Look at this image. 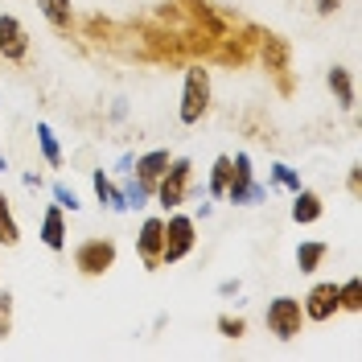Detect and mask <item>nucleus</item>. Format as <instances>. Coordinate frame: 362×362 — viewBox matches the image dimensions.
Returning a JSON list of instances; mask_svg holds the SVG:
<instances>
[{
	"instance_id": "6e6552de",
	"label": "nucleus",
	"mask_w": 362,
	"mask_h": 362,
	"mask_svg": "<svg viewBox=\"0 0 362 362\" xmlns=\"http://www.w3.org/2000/svg\"><path fill=\"white\" fill-rule=\"evenodd\" d=\"M29 54V29L13 13H0V58L4 62H21Z\"/></svg>"
},
{
	"instance_id": "a211bd4d",
	"label": "nucleus",
	"mask_w": 362,
	"mask_h": 362,
	"mask_svg": "<svg viewBox=\"0 0 362 362\" xmlns=\"http://www.w3.org/2000/svg\"><path fill=\"white\" fill-rule=\"evenodd\" d=\"M338 305L346 313H362V280L358 276L346 280V284H338Z\"/></svg>"
},
{
	"instance_id": "c85d7f7f",
	"label": "nucleus",
	"mask_w": 362,
	"mask_h": 362,
	"mask_svg": "<svg viewBox=\"0 0 362 362\" xmlns=\"http://www.w3.org/2000/svg\"><path fill=\"white\" fill-rule=\"evenodd\" d=\"M4 169H8V160H4V153H0V173H4Z\"/></svg>"
},
{
	"instance_id": "7ed1b4c3",
	"label": "nucleus",
	"mask_w": 362,
	"mask_h": 362,
	"mask_svg": "<svg viewBox=\"0 0 362 362\" xmlns=\"http://www.w3.org/2000/svg\"><path fill=\"white\" fill-rule=\"evenodd\" d=\"M210 112V70L189 66L185 70V87H181V124H198Z\"/></svg>"
},
{
	"instance_id": "f8f14e48",
	"label": "nucleus",
	"mask_w": 362,
	"mask_h": 362,
	"mask_svg": "<svg viewBox=\"0 0 362 362\" xmlns=\"http://www.w3.org/2000/svg\"><path fill=\"white\" fill-rule=\"evenodd\" d=\"M325 83H329V90H334V99H338V107H354V78H350V70L346 66H334L329 74H325Z\"/></svg>"
},
{
	"instance_id": "f03ea898",
	"label": "nucleus",
	"mask_w": 362,
	"mask_h": 362,
	"mask_svg": "<svg viewBox=\"0 0 362 362\" xmlns=\"http://www.w3.org/2000/svg\"><path fill=\"white\" fill-rule=\"evenodd\" d=\"M235 206H259L268 198V185H259L255 173H251V157L247 153H239V157L230 160V181H226V194Z\"/></svg>"
},
{
	"instance_id": "393cba45",
	"label": "nucleus",
	"mask_w": 362,
	"mask_h": 362,
	"mask_svg": "<svg viewBox=\"0 0 362 362\" xmlns=\"http://www.w3.org/2000/svg\"><path fill=\"white\" fill-rule=\"evenodd\" d=\"M54 198H58V206H62V210H70V214H74V210H78V194H74V189H70V185H62V181H58V185H54Z\"/></svg>"
},
{
	"instance_id": "0eeeda50",
	"label": "nucleus",
	"mask_w": 362,
	"mask_h": 362,
	"mask_svg": "<svg viewBox=\"0 0 362 362\" xmlns=\"http://www.w3.org/2000/svg\"><path fill=\"white\" fill-rule=\"evenodd\" d=\"M300 309H305V321H329L334 313H341L338 305V284L334 280H321L309 288V296L300 300Z\"/></svg>"
},
{
	"instance_id": "9b49d317",
	"label": "nucleus",
	"mask_w": 362,
	"mask_h": 362,
	"mask_svg": "<svg viewBox=\"0 0 362 362\" xmlns=\"http://www.w3.org/2000/svg\"><path fill=\"white\" fill-rule=\"evenodd\" d=\"M169 148H153V153H144V157H136V177L148 181V185H157V177L169 169Z\"/></svg>"
},
{
	"instance_id": "412c9836",
	"label": "nucleus",
	"mask_w": 362,
	"mask_h": 362,
	"mask_svg": "<svg viewBox=\"0 0 362 362\" xmlns=\"http://www.w3.org/2000/svg\"><path fill=\"white\" fill-rule=\"evenodd\" d=\"M264 62H268V70H284L288 66V49H284L280 37H272V33H268V42H264Z\"/></svg>"
},
{
	"instance_id": "ddd939ff",
	"label": "nucleus",
	"mask_w": 362,
	"mask_h": 362,
	"mask_svg": "<svg viewBox=\"0 0 362 362\" xmlns=\"http://www.w3.org/2000/svg\"><path fill=\"white\" fill-rule=\"evenodd\" d=\"M321 198H317L313 189H296L293 194V223H317L321 218Z\"/></svg>"
},
{
	"instance_id": "9d476101",
	"label": "nucleus",
	"mask_w": 362,
	"mask_h": 362,
	"mask_svg": "<svg viewBox=\"0 0 362 362\" xmlns=\"http://www.w3.org/2000/svg\"><path fill=\"white\" fill-rule=\"evenodd\" d=\"M42 243L49 251H62V247H66V214H62V206H58V202L42 214Z\"/></svg>"
},
{
	"instance_id": "4468645a",
	"label": "nucleus",
	"mask_w": 362,
	"mask_h": 362,
	"mask_svg": "<svg viewBox=\"0 0 362 362\" xmlns=\"http://www.w3.org/2000/svg\"><path fill=\"white\" fill-rule=\"evenodd\" d=\"M37 8H42L45 21L54 25V29H62V33L74 25V4L70 0H37Z\"/></svg>"
},
{
	"instance_id": "cd10ccee",
	"label": "nucleus",
	"mask_w": 362,
	"mask_h": 362,
	"mask_svg": "<svg viewBox=\"0 0 362 362\" xmlns=\"http://www.w3.org/2000/svg\"><path fill=\"white\" fill-rule=\"evenodd\" d=\"M358 185H362V169L354 165V169H350V194H358Z\"/></svg>"
},
{
	"instance_id": "b1692460",
	"label": "nucleus",
	"mask_w": 362,
	"mask_h": 362,
	"mask_svg": "<svg viewBox=\"0 0 362 362\" xmlns=\"http://www.w3.org/2000/svg\"><path fill=\"white\" fill-rule=\"evenodd\" d=\"M218 329H223V338H243L247 334V321L243 317H218Z\"/></svg>"
},
{
	"instance_id": "1a4fd4ad",
	"label": "nucleus",
	"mask_w": 362,
	"mask_h": 362,
	"mask_svg": "<svg viewBox=\"0 0 362 362\" xmlns=\"http://www.w3.org/2000/svg\"><path fill=\"white\" fill-rule=\"evenodd\" d=\"M160 243H165V218H144L136 235V251L144 259V268H160Z\"/></svg>"
},
{
	"instance_id": "2eb2a0df",
	"label": "nucleus",
	"mask_w": 362,
	"mask_h": 362,
	"mask_svg": "<svg viewBox=\"0 0 362 362\" xmlns=\"http://www.w3.org/2000/svg\"><path fill=\"white\" fill-rule=\"evenodd\" d=\"M325 255H329V243H321V239H313V243H300V247H296V268L309 276V272L321 268V259H325Z\"/></svg>"
},
{
	"instance_id": "f257e3e1",
	"label": "nucleus",
	"mask_w": 362,
	"mask_h": 362,
	"mask_svg": "<svg viewBox=\"0 0 362 362\" xmlns=\"http://www.w3.org/2000/svg\"><path fill=\"white\" fill-rule=\"evenodd\" d=\"M264 325L276 341H293L300 329H305V309L296 296H276L268 300V313H264Z\"/></svg>"
},
{
	"instance_id": "bb28decb",
	"label": "nucleus",
	"mask_w": 362,
	"mask_h": 362,
	"mask_svg": "<svg viewBox=\"0 0 362 362\" xmlns=\"http://www.w3.org/2000/svg\"><path fill=\"white\" fill-rule=\"evenodd\" d=\"M341 4H346V0H313V8L321 13V17H334V13H338Z\"/></svg>"
},
{
	"instance_id": "20e7f679",
	"label": "nucleus",
	"mask_w": 362,
	"mask_h": 362,
	"mask_svg": "<svg viewBox=\"0 0 362 362\" xmlns=\"http://www.w3.org/2000/svg\"><path fill=\"white\" fill-rule=\"evenodd\" d=\"M198 226L189 214H173V218H165V243H160V264H177L185 259L194 243H198V235H194Z\"/></svg>"
},
{
	"instance_id": "39448f33",
	"label": "nucleus",
	"mask_w": 362,
	"mask_h": 362,
	"mask_svg": "<svg viewBox=\"0 0 362 362\" xmlns=\"http://www.w3.org/2000/svg\"><path fill=\"white\" fill-rule=\"evenodd\" d=\"M189 173H194V165L185 157H173L169 160V169L157 177V185H153V194H157V202L165 206V210H177L181 202H185V189H189Z\"/></svg>"
},
{
	"instance_id": "6ab92c4d",
	"label": "nucleus",
	"mask_w": 362,
	"mask_h": 362,
	"mask_svg": "<svg viewBox=\"0 0 362 362\" xmlns=\"http://www.w3.org/2000/svg\"><path fill=\"white\" fill-rule=\"evenodd\" d=\"M37 144H42L45 165L58 169V165H62V148H58V140H54V132H49V124H37Z\"/></svg>"
},
{
	"instance_id": "5701e85b",
	"label": "nucleus",
	"mask_w": 362,
	"mask_h": 362,
	"mask_svg": "<svg viewBox=\"0 0 362 362\" xmlns=\"http://www.w3.org/2000/svg\"><path fill=\"white\" fill-rule=\"evenodd\" d=\"M13 334V293H0V338Z\"/></svg>"
},
{
	"instance_id": "dca6fc26",
	"label": "nucleus",
	"mask_w": 362,
	"mask_h": 362,
	"mask_svg": "<svg viewBox=\"0 0 362 362\" xmlns=\"http://www.w3.org/2000/svg\"><path fill=\"white\" fill-rule=\"evenodd\" d=\"M0 243H4V247H17V243H21V226L13 218V206H8L4 194H0Z\"/></svg>"
},
{
	"instance_id": "a878e982",
	"label": "nucleus",
	"mask_w": 362,
	"mask_h": 362,
	"mask_svg": "<svg viewBox=\"0 0 362 362\" xmlns=\"http://www.w3.org/2000/svg\"><path fill=\"white\" fill-rule=\"evenodd\" d=\"M272 177L280 181V185H288L293 194H296V189H300V177H296V173H293V169H288V165H272Z\"/></svg>"
},
{
	"instance_id": "aec40b11",
	"label": "nucleus",
	"mask_w": 362,
	"mask_h": 362,
	"mask_svg": "<svg viewBox=\"0 0 362 362\" xmlns=\"http://www.w3.org/2000/svg\"><path fill=\"white\" fill-rule=\"evenodd\" d=\"M226 181H230V157H218L214 169H210V198H223Z\"/></svg>"
},
{
	"instance_id": "4be33fe9",
	"label": "nucleus",
	"mask_w": 362,
	"mask_h": 362,
	"mask_svg": "<svg viewBox=\"0 0 362 362\" xmlns=\"http://www.w3.org/2000/svg\"><path fill=\"white\" fill-rule=\"evenodd\" d=\"M119 194H124V206H144V202H148V194H153V185L136 177V181H128Z\"/></svg>"
},
{
	"instance_id": "423d86ee",
	"label": "nucleus",
	"mask_w": 362,
	"mask_h": 362,
	"mask_svg": "<svg viewBox=\"0 0 362 362\" xmlns=\"http://www.w3.org/2000/svg\"><path fill=\"white\" fill-rule=\"evenodd\" d=\"M112 264H115L112 239H87L83 247L74 251V268L83 272V276H103V272H112Z\"/></svg>"
},
{
	"instance_id": "f3484780",
	"label": "nucleus",
	"mask_w": 362,
	"mask_h": 362,
	"mask_svg": "<svg viewBox=\"0 0 362 362\" xmlns=\"http://www.w3.org/2000/svg\"><path fill=\"white\" fill-rule=\"evenodd\" d=\"M95 198H99V202L107 206V210H128V206H124V194H119V189H115L112 181L103 177V173H95Z\"/></svg>"
}]
</instances>
